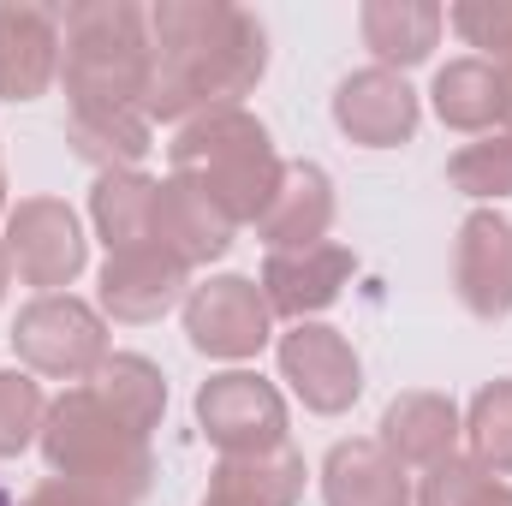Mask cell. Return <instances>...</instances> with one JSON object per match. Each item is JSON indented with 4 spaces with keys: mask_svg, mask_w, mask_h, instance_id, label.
Returning a JSON list of instances; mask_svg holds the SVG:
<instances>
[{
    "mask_svg": "<svg viewBox=\"0 0 512 506\" xmlns=\"http://www.w3.org/2000/svg\"><path fill=\"white\" fill-rule=\"evenodd\" d=\"M268 72V30L233 0H155L149 6V84L137 114L185 126L209 108H245Z\"/></svg>",
    "mask_w": 512,
    "mask_h": 506,
    "instance_id": "obj_1",
    "label": "cell"
},
{
    "mask_svg": "<svg viewBox=\"0 0 512 506\" xmlns=\"http://www.w3.org/2000/svg\"><path fill=\"white\" fill-rule=\"evenodd\" d=\"M42 465L72 483V489H90V495H108L120 506H137L155 483V453H149V435H137L126 417H114L96 387H66L60 399H48V417H42Z\"/></svg>",
    "mask_w": 512,
    "mask_h": 506,
    "instance_id": "obj_2",
    "label": "cell"
},
{
    "mask_svg": "<svg viewBox=\"0 0 512 506\" xmlns=\"http://www.w3.org/2000/svg\"><path fill=\"white\" fill-rule=\"evenodd\" d=\"M167 161H173V179H191L209 203H221L233 215V227L262 221V209L274 203L280 173H286L274 137L251 108H209V114L185 120L167 143Z\"/></svg>",
    "mask_w": 512,
    "mask_h": 506,
    "instance_id": "obj_3",
    "label": "cell"
},
{
    "mask_svg": "<svg viewBox=\"0 0 512 506\" xmlns=\"http://www.w3.org/2000/svg\"><path fill=\"white\" fill-rule=\"evenodd\" d=\"M60 78L72 108H137L149 84V6L84 0L60 18Z\"/></svg>",
    "mask_w": 512,
    "mask_h": 506,
    "instance_id": "obj_4",
    "label": "cell"
},
{
    "mask_svg": "<svg viewBox=\"0 0 512 506\" xmlns=\"http://www.w3.org/2000/svg\"><path fill=\"white\" fill-rule=\"evenodd\" d=\"M12 352H18V370L48 381H90L108 364V316L72 292H48V298H30L12 322Z\"/></svg>",
    "mask_w": 512,
    "mask_h": 506,
    "instance_id": "obj_5",
    "label": "cell"
},
{
    "mask_svg": "<svg viewBox=\"0 0 512 506\" xmlns=\"http://www.w3.org/2000/svg\"><path fill=\"white\" fill-rule=\"evenodd\" d=\"M179 310H185L191 352H203L215 364L239 370L262 346H274V310L251 274H209L203 286H191V298Z\"/></svg>",
    "mask_w": 512,
    "mask_h": 506,
    "instance_id": "obj_6",
    "label": "cell"
},
{
    "mask_svg": "<svg viewBox=\"0 0 512 506\" xmlns=\"http://www.w3.org/2000/svg\"><path fill=\"white\" fill-rule=\"evenodd\" d=\"M0 245L12 256V274L24 286H36V298L72 286L90 262V239H84V221L66 197H18L6 209V233Z\"/></svg>",
    "mask_w": 512,
    "mask_h": 506,
    "instance_id": "obj_7",
    "label": "cell"
},
{
    "mask_svg": "<svg viewBox=\"0 0 512 506\" xmlns=\"http://www.w3.org/2000/svg\"><path fill=\"white\" fill-rule=\"evenodd\" d=\"M286 423V393L256 370H221L197 387V429L209 447H221V459L286 447Z\"/></svg>",
    "mask_w": 512,
    "mask_h": 506,
    "instance_id": "obj_8",
    "label": "cell"
},
{
    "mask_svg": "<svg viewBox=\"0 0 512 506\" xmlns=\"http://www.w3.org/2000/svg\"><path fill=\"white\" fill-rule=\"evenodd\" d=\"M274 364L292 399L316 417H346L364 399V358L328 322H292L286 334H274Z\"/></svg>",
    "mask_w": 512,
    "mask_h": 506,
    "instance_id": "obj_9",
    "label": "cell"
},
{
    "mask_svg": "<svg viewBox=\"0 0 512 506\" xmlns=\"http://www.w3.org/2000/svg\"><path fill=\"white\" fill-rule=\"evenodd\" d=\"M453 292L477 322L512 316V221L501 209H471L453 239Z\"/></svg>",
    "mask_w": 512,
    "mask_h": 506,
    "instance_id": "obj_10",
    "label": "cell"
},
{
    "mask_svg": "<svg viewBox=\"0 0 512 506\" xmlns=\"http://www.w3.org/2000/svg\"><path fill=\"white\" fill-rule=\"evenodd\" d=\"M191 298V268L161 245H137L102 262V286H96V310L143 328V322H161L167 310H179Z\"/></svg>",
    "mask_w": 512,
    "mask_h": 506,
    "instance_id": "obj_11",
    "label": "cell"
},
{
    "mask_svg": "<svg viewBox=\"0 0 512 506\" xmlns=\"http://www.w3.org/2000/svg\"><path fill=\"white\" fill-rule=\"evenodd\" d=\"M334 126H340V137H352L358 149H399L423 126V96L399 72L364 66V72L340 78V90H334Z\"/></svg>",
    "mask_w": 512,
    "mask_h": 506,
    "instance_id": "obj_12",
    "label": "cell"
},
{
    "mask_svg": "<svg viewBox=\"0 0 512 506\" xmlns=\"http://www.w3.org/2000/svg\"><path fill=\"white\" fill-rule=\"evenodd\" d=\"M352 274H358V256L328 239V245H310V251H268L256 286H262V298H268L274 316L316 322L322 310L340 304V292L352 286Z\"/></svg>",
    "mask_w": 512,
    "mask_h": 506,
    "instance_id": "obj_13",
    "label": "cell"
},
{
    "mask_svg": "<svg viewBox=\"0 0 512 506\" xmlns=\"http://www.w3.org/2000/svg\"><path fill=\"white\" fill-rule=\"evenodd\" d=\"M60 78V12L0 0V102H36Z\"/></svg>",
    "mask_w": 512,
    "mask_h": 506,
    "instance_id": "obj_14",
    "label": "cell"
},
{
    "mask_svg": "<svg viewBox=\"0 0 512 506\" xmlns=\"http://www.w3.org/2000/svg\"><path fill=\"white\" fill-rule=\"evenodd\" d=\"M322 506H417L411 489V471L387 453L376 435H352V441H334L322 471Z\"/></svg>",
    "mask_w": 512,
    "mask_h": 506,
    "instance_id": "obj_15",
    "label": "cell"
},
{
    "mask_svg": "<svg viewBox=\"0 0 512 506\" xmlns=\"http://www.w3.org/2000/svg\"><path fill=\"white\" fill-rule=\"evenodd\" d=\"M376 441H382L405 471H429V465H441V459L459 453L465 411L447 393H435V387H411V393H399L382 411V435Z\"/></svg>",
    "mask_w": 512,
    "mask_h": 506,
    "instance_id": "obj_16",
    "label": "cell"
},
{
    "mask_svg": "<svg viewBox=\"0 0 512 506\" xmlns=\"http://www.w3.org/2000/svg\"><path fill=\"white\" fill-rule=\"evenodd\" d=\"M233 239H239V227L221 203H209L191 179H173V173L161 179V191H155V245L161 251H173L185 268H209L233 251Z\"/></svg>",
    "mask_w": 512,
    "mask_h": 506,
    "instance_id": "obj_17",
    "label": "cell"
},
{
    "mask_svg": "<svg viewBox=\"0 0 512 506\" xmlns=\"http://www.w3.org/2000/svg\"><path fill=\"white\" fill-rule=\"evenodd\" d=\"M328 227H334V179H328V167L286 161L280 191L256 221V239L268 251H310V245H328Z\"/></svg>",
    "mask_w": 512,
    "mask_h": 506,
    "instance_id": "obj_18",
    "label": "cell"
},
{
    "mask_svg": "<svg viewBox=\"0 0 512 506\" xmlns=\"http://www.w3.org/2000/svg\"><path fill=\"white\" fill-rule=\"evenodd\" d=\"M358 30H364V48L376 54V66L405 78L411 66H423L441 48L447 6H435V0H364Z\"/></svg>",
    "mask_w": 512,
    "mask_h": 506,
    "instance_id": "obj_19",
    "label": "cell"
},
{
    "mask_svg": "<svg viewBox=\"0 0 512 506\" xmlns=\"http://www.w3.org/2000/svg\"><path fill=\"white\" fill-rule=\"evenodd\" d=\"M429 108L447 131H471V137H489V131L507 126V78L501 66H489L483 54H465V60H447L429 84Z\"/></svg>",
    "mask_w": 512,
    "mask_h": 506,
    "instance_id": "obj_20",
    "label": "cell"
},
{
    "mask_svg": "<svg viewBox=\"0 0 512 506\" xmlns=\"http://www.w3.org/2000/svg\"><path fill=\"white\" fill-rule=\"evenodd\" d=\"M304 453L286 441V447H268V453H245V459H221L215 477H209V495L203 506H298L304 501Z\"/></svg>",
    "mask_w": 512,
    "mask_h": 506,
    "instance_id": "obj_21",
    "label": "cell"
},
{
    "mask_svg": "<svg viewBox=\"0 0 512 506\" xmlns=\"http://www.w3.org/2000/svg\"><path fill=\"white\" fill-rule=\"evenodd\" d=\"M155 191H161V179H149L143 167L137 173H96L90 221H96V239L108 245V256L155 245Z\"/></svg>",
    "mask_w": 512,
    "mask_h": 506,
    "instance_id": "obj_22",
    "label": "cell"
},
{
    "mask_svg": "<svg viewBox=\"0 0 512 506\" xmlns=\"http://www.w3.org/2000/svg\"><path fill=\"white\" fill-rule=\"evenodd\" d=\"M66 143L96 173H137L143 155H149V120L137 108H72L66 114Z\"/></svg>",
    "mask_w": 512,
    "mask_h": 506,
    "instance_id": "obj_23",
    "label": "cell"
},
{
    "mask_svg": "<svg viewBox=\"0 0 512 506\" xmlns=\"http://www.w3.org/2000/svg\"><path fill=\"white\" fill-rule=\"evenodd\" d=\"M90 387H96V399L114 417H126L137 435H155L161 417H167V376L143 352H108V364L90 376Z\"/></svg>",
    "mask_w": 512,
    "mask_h": 506,
    "instance_id": "obj_24",
    "label": "cell"
},
{
    "mask_svg": "<svg viewBox=\"0 0 512 506\" xmlns=\"http://www.w3.org/2000/svg\"><path fill=\"white\" fill-rule=\"evenodd\" d=\"M465 447L489 477H512V376L483 381L465 405Z\"/></svg>",
    "mask_w": 512,
    "mask_h": 506,
    "instance_id": "obj_25",
    "label": "cell"
},
{
    "mask_svg": "<svg viewBox=\"0 0 512 506\" xmlns=\"http://www.w3.org/2000/svg\"><path fill=\"white\" fill-rule=\"evenodd\" d=\"M447 185L453 191H465L471 203H483V209H495V203H507L512 197V131H489V137H477V143H465L453 161H447Z\"/></svg>",
    "mask_w": 512,
    "mask_h": 506,
    "instance_id": "obj_26",
    "label": "cell"
},
{
    "mask_svg": "<svg viewBox=\"0 0 512 506\" xmlns=\"http://www.w3.org/2000/svg\"><path fill=\"white\" fill-rule=\"evenodd\" d=\"M42 417H48L42 381L30 370H0V459H18L24 447H36Z\"/></svg>",
    "mask_w": 512,
    "mask_h": 506,
    "instance_id": "obj_27",
    "label": "cell"
},
{
    "mask_svg": "<svg viewBox=\"0 0 512 506\" xmlns=\"http://www.w3.org/2000/svg\"><path fill=\"white\" fill-rule=\"evenodd\" d=\"M447 24L471 42V48H483V60L489 66H512V0H459L453 12H447Z\"/></svg>",
    "mask_w": 512,
    "mask_h": 506,
    "instance_id": "obj_28",
    "label": "cell"
},
{
    "mask_svg": "<svg viewBox=\"0 0 512 506\" xmlns=\"http://www.w3.org/2000/svg\"><path fill=\"white\" fill-rule=\"evenodd\" d=\"M489 483V471L477 465V459H441V465H429L423 477H417V506H471V495Z\"/></svg>",
    "mask_w": 512,
    "mask_h": 506,
    "instance_id": "obj_29",
    "label": "cell"
},
{
    "mask_svg": "<svg viewBox=\"0 0 512 506\" xmlns=\"http://www.w3.org/2000/svg\"><path fill=\"white\" fill-rule=\"evenodd\" d=\"M24 506H120V501H108V495H90V489H72V483L48 477V483H42Z\"/></svg>",
    "mask_w": 512,
    "mask_h": 506,
    "instance_id": "obj_30",
    "label": "cell"
},
{
    "mask_svg": "<svg viewBox=\"0 0 512 506\" xmlns=\"http://www.w3.org/2000/svg\"><path fill=\"white\" fill-rule=\"evenodd\" d=\"M471 506H512V489H507V483H495V477H489V483H483V489L471 495Z\"/></svg>",
    "mask_w": 512,
    "mask_h": 506,
    "instance_id": "obj_31",
    "label": "cell"
},
{
    "mask_svg": "<svg viewBox=\"0 0 512 506\" xmlns=\"http://www.w3.org/2000/svg\"><path fill=\"white\" fill-rule=\"evenodd\" d=\"M6 286H12V256H6V245H0V304H6Z\"/></svg>",
    "mask_w": 512,
    "mask_h": 506,
    "instance_id": "obj_32",
    "label": "cell"
},
{
    "mask_svg": "<svg viewBox=\"0 0 512 506\" xmlns=\"http://www.w3.org/2000/svg\"><path fill=\"white\" fill-rule=\"evenodd\" d=\"M501 78H507V131H512V66L501 72Z\"/></svg>",
    "mask_w": 512,
    "mask_h": 506,
    "instance_id": "obj_33",
    "label": "cell"
},
{
    "mask_svg": "<svg viewBox=\"0 0 512 506\" xmlns=\"http://www.w3.org/2000/svg\"><path fill=\"white\" fill-rule=\"evenodd\" d=\"M0 215H6V167H0Z\"/></svg>",
    "mask_w": 512,
    "mask_h": 506,
    "instance_id": "obj_34",
    "label": "cell"
},
{
    "mask_svg": "<svg viewBox=\"0 0 512 506\" xmlns=\"http://www.w3.org/2000/svg\"><path fill=\"white\" fill-rule=\"evenodd\" d=\"M0 506H18V501H12V495H6V489H0Z\"/></svg>",
    "mask_w": 512,
    "mask_h": 506,
    "instance_id": "obj_35",
    "label": "cell"
}]
</instances>
